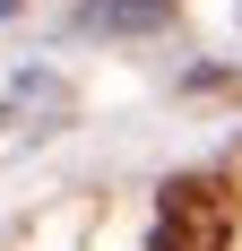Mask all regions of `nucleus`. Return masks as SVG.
Listing matches in <instances>:
<instances>
[{
	"label": "nucleus",
	"mask_w": 242,
	"mask_h": 251,
	"mask_svg": "<svg viewBox=\"0 0 242 251\" xmlns=\"http://www.w3.org/2000/svg\"><path fill=\"white\" fill-rule=\"evenodd\" d=\"M234 243V191L217 174H191L165 191V217H156V251H225Z\"/></svg>",
	"instance_id": "1"
}]
</instances>
